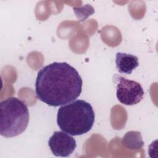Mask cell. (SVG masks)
Returning <instances> with one entry per match:
<instances>
[{
  "label": "cell",
  "mask_w": 158,
  "mask_h": 158,
  "mask_svg": "<svg viewBox=\"0 0 158 158\" xmlns=\"http://www.w3.org/2000/svg\"><path fill=\"white\" fill-rule=\"evenodd\" d=\"M83 81L78 71L67 62H55L41 68L35 81L37 98L50 106L65 105L77 99Z\"/></svg>",
  "instance_id": "obj_1"
},
{
  "label": "cell",
  "mask_w": 158,
  "mask_h": 158,
  "mask_svg": "<svg viewBox=\"0 0 158 158\" xmlns=\"http://www.w3.org/2000/svg\"><path fill=\"white\" fill-rule=\"evenodd\" d=\"M94 117L91 105L84 100L78 99L59 107L57 123L62 131L72 136H78L92 128Z\"/></svg>",
  "instance_id": "obj_2"
},
{
  "label": "cell",
  "mask_w": 158,
  "mask_h": 158,
  "mask_svg": "<svg viewBox=\"0 0 158 158\" xmlns=\"http://www.w3.org/2000/svg\"><path fill=\"white\" fill-rule=\"evenodd\" d=\"M29 112L20 99L10 97L0 102V134L6 138L17 136L27 128Z\"/></svg>",
  "instance_id": "obj_3"
},
{
  "label": "cell",
  "mask_w": 158,
  "mask_h": 158,
  "mask_svg": "<svg viewBox=\"0 0 158 158\" xmlns=\"http://www.w3.org/2000/svg\"><path fill=\"white\" fill-rule=\"evenodd\" d=\"M115 79L117 84L116 96L122 104L133 106L143 99L144 92L138 82L118 75L115 77Z\"/></svg>",
  "instance_id": "obj_4"
},
{
  "label": "cell",
  "mask_w": 158,
  "mask_h": 158,
  "mask_svg": "<svg viewBox=\"0 0 158 158\" xmlns=\"http://www.w3.org/2000/svg\"><path fill=\"white\" fill-rule=\"evenodd\" d=\"M52 154L57 157L70 156L77 147L76 140L63 131H54L48 141Z\"/></svg>",
  "instance_id": "obj_5"
},
{
  "label": "cell",
  "mask_w": 158,
  "mask_h": 158,
  "mask_svg": "<svg viewBox=\"0 0 158 158\" xmlns=\"http://www.w3.org/2000/svg\"><path fill=\"white\" fill-rule=\"evenodd\" d=\"M115 64L120 73L129 75L139 65V61L138 58L134 55L118 52L116 54Z\"/></svg>",
  "instance_id": "obj_6"
},
{
  "label": "cell",
  "mask_w": 158,
  "mask_h": 158,
  "mask_svg": "<svg viewBox=\"0 0 158 158\" xmlns=\"http://www.w3.org/2000/svg\"><path fill=\"white\" fill-rule=\"evenodd\" d=\"M122 144L129 149H139L144 146L141 133L137 131H130L122 139Z\"/></svg>",
  "instance_id": "obj_7"
}]
</instances>
